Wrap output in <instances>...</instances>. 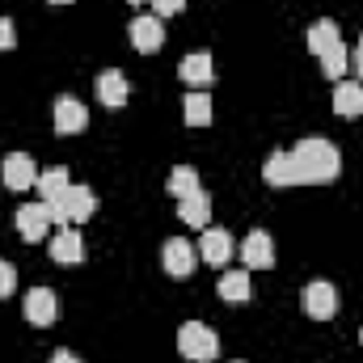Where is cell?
Instances as JSON below:
<instances>
[{
    "label": "cell",
    "mask_w": 363,
    "mask_h": 363,
    "mask_svg": "<svg viewBox=\"0 0 363 363\" xmlns=\"http://www.w3.org/2000/svg\"><path fill=\"white\" fill-rule=\"evenodd\" d=\"M178 77L186 85H194V89H207L211 81H216V64H211V55H203V51H194V55H186L178 64Z\"/></svg>",
    "instance_id": "5bb4252c"
},
{
    "label": "cell",
    "mask_w": 363,
    "mask_h": 363,
    "mask_svg": "<svg viewBox=\"0 0 363 363\" xmlns=\"http://www.w3.org/2000/svg\"><path fill=\"white\" fill-rule=\"evenodd\" d=\"M97 97H101V106H110V110H118V106H127V77L118 72V68H106L101 77H97Z\"/></svg>",
    "instance_id": "9a60e30c"
},
{
    "label": "cell",
    "mask_w": 363,
    "mask_h": 363,
    "mask_svg": "<svg viewBox=\"0 0 363 363\" xmlns=\"http://www.w3.org/2000/svg\"><path fill=\"white\" fill-rule=\"evenodd\" d=\"M47 228H51V207H47V203H26V207L17 211V233H21L26 241H43Z\"/></svg>",
    "instance_id": "30bf717a"
},
{
    "label": "cell",
    "mask_w": 363,
    "mask_h": 363,
    "mask_svg": "<svg viewBox=\"0 0 363 363\" xmlns=\"http://www.w3.org/2000/svg\"><path fill=\"white\" fill-rule=\"evenodd\" d=\"M34 182H38V165L26 152H9L4 157V186L9 190H30Z\"/></svg>",
    "instance_id": "4fadbf2b"
},
{
    "label": "cell",
    "mask_w": 363,
    "mask_h": 363,
    "mask_svg": "<svg viewBox=\"0 0 363 363\" xmlns=\"http://www.w3.org/2000/svg\"><path fill=\"white\" fill-rule=\"evenodd\" d=\"M241 262H245V271H271L274 267V241H271L267 228L245 233V241H241Z\"/></svg>",
    "instance_id": "5b68a950"
},
{
    "label": "cell",
    "mask_w": 363,
    "mask_h": 363,
    "mask_svg": "<svg viewBox=\"0 0 363 363\" xmlns=\"http://www.w3.org/2000/svg\"><path fill=\"white\" fill-rule=\"evenodd\" d=\"M26 317H30V325H55V317H60V300H55V291L51 287H34V291H26Z\"/></svg>",
    "instance_id": "ba28073f"
},
{
    "label": "cell",
    "mask_w": 363,
    "mask_h": 363,
    "mask_svg": "<svg viewBox=\"0 0 363 363\" xmlns=\"http://www.w3.org/2000/svg\"><path fill=\"white\" fill-rule=\"evenodd\" d=\"M152 9H157L161 17H169V13H182V9H186V0H152Z\"/></svg>",
    "instance_id": "4316f807"
},
{
    "label": "cell",
    "mask_w": 363,
    "mask_h": 363,
    "mask_svg": "<svg viewBox=\"0 0 363 363\" xmlns=\"http://www.w3.org/2000/svg\"><path fill=\"white\" fill-rule=\"evenodd\" d=\"M178 351L190 363H211L216 355H220V338H216L211 325H203V321H186V325L178 330Z\"/></svg>",
    "instance_id": "3957f363"
},
{
    "label": "cell",
    "mask_w": 363,
    "mask_h": 363,
    "mask_svg": "<svg viewBox=\"0 0 363 363\" xmlns=\"http://www.w3.org/2000/svg\"><path fill=\"white\" fill-rule=\"evenodd\" d=\"M51 258H55L60 267L85 262V241H81V233H77V228H60V233L51 237Z\"/></svg>",
    "instance_id": "7c38bea8"
},
{
    "label": "cell",
    "mask_w": 363,
    "mask_h": 363,
    "mask_svg": "<svg viewBox=\"0 0 363 363\" xmlns=\"http://www.w3.org/2000/svg\"><path fill=\"white\" fill-rule=\"evenodd\" d=\"M334 114L338 118H363V85L359 81H338L334 85Z\"/></svg>",
    "instance_id": "2e32d148"
},
{
    "label": "cell",
    "mask_w": 363,
    "mask_h": 363,
    "mask_svg": "<svg viewBox=\"0 0 363 363\" xmlns=\"http://www.w3.org/2000/svg\"><path fill=\"white\" fill-rule=\"evenodd\" d=\"M355 72L363 77V34H359V47H355Z\"/></svg>",
    "instance_id": "f1b7e54d"
},
{
    "label": "cell",
    "mask_w": 363,
    "mask_h": 363,
    "mask_svg": "<svg viewBox=\"0 0 363 363\" xmlns=\"http://www.w3.org/2000/svg\"><path fill=\"white\" fill-rule=\"evenodd\" d=\"M220 296H224L228 304H241V300H250V296H254L250 271H228L224 279H220Z\"/></svg>",
    "instance_id": "44dd1931"
},
{
    "label": "cell",
    "mask_w": 363,
    "mask_h": 363,
    "mask_svg": "<svg viewBox=\"0 0 363 363\" xmlns=\"http://www.w3.org/2000/svg\"><path fill=\"white\" fill-rule=\"evenodd\" d=\"M262 178L271 182V186H300V178H296V161H291V152H271L267 157V165H262Z\"/></svg>",
    "instance_id": "ac0fdd59"
},
{
    "label": "cell",
    "mask_w": 363,
    "mask_h": 363,
    "mask_svg": "<svg viewBox=\"0 0 363 363\" xmlns=\"http://www.w3.org/2000/svg\"><path fill=\"white\" fill-rule=\"evenodd\" d=\"M338 43H342V34H338L334 21H313V26H308V51H313L317 60H321L325 51H334Z\"/></svg>",
    "instance_id": "d6986e66"
},
{
    "label": "cell",
    "mask_w": 363,
    "mask_h": 363,
    "mask_svg": "<svg viewBox=\"0 0 363 363\" xmlns=\"http://www.w3.org/2000/svg\"><path fill=\"white\" fill-rule=\"evenodd\" d=\"M51 207V224H60V228H72V224H85L93 211H97V194H93L89 186H68L60 199H51L47 203Z\"/></svg>",
    "instance_id": "7a4b0ae2"
},
{
    "label": "cell",
    "mask_w": 363,
    "mask_h": 363,
    "mask_svg": "<svg viewBox=\"0 0 363 363\" xmlns=\"http://www.w3.org/2000/svg\"><path fill=\"white\" fill-rule=\"evenodd\" d=\"M334 308H338V291H334V283H325V279L304 283V313H308V317L330 321V317H334Z\"/></svg>",
    "instance_id": "8992f818"
},
{
    "label": "cell",
    "mask_w": 363,
    "mask_h": 363,
    "mask_svg": "<svg viewBox=\"0 0 363 363\" xmlns=\"http://www.w3.org/2000/svg\"><path fill=\"white\" fill-rule=\"evenodd\" d=\"M359 342H363V330H359Z\"/></svg>",
    "instance_id": "1f68e13d"
},
{
    "label": "cell",
    "mask_w": 363,
    "mask_h": 363,
    "mask_svg": "<svg viewBox=\"0 0 363 363\" xmlns=\"http://www.w3.org/2000/svg\"><path fill=\"white\" fill-rule=\"evenodd\" d=\"M178 216H182V224H190V228H207V220H211V194L194 190V194L178 199Z\"/></svg>",
    "instance_id": "e0dca14e"
},
{
    "label": "cell",
    "mask_w": 363,
    "mask_h": 363,
    "mask_svg": "<svg viewBox=\"0 0 363 363\" xmlns=\"http://www.w3.org/2000/svg\"><path fill=\"white\" fill-rule=\"evenodd\" d=\"M199 258H203L207 267H224V262L233 258V233H228V228H203Z\"/></svg>",
    "instance_id": "9c48e42d"
},
{
    "label": "cell",
    "mask_w": 363,
    "mask_h": 363,
    "mask_svg": "<svg viewBox=\"0 0 363 363\" xmlns=\"http://www.w3.org/2000/svg\"><path fill=\"white\" fill-rule=\"evenodd\" d=\"M34 186H38V194H43V203H51V199H60V194H64V190H68L72 182H68V169H64V165H55V169H47V174H38V182H34Z\"/></svg>",
    "instance_id": "7402d4cb"
},
{
    "label": "cell",
    "mask_w": 363,
    "mask_h": 363,
    "mask_svg": "<svg viewBox=\"0 0 363 363\" xmlns=\"http://www.w3.org/2000/svg\"><path fill=\"white\" fill-rule=\"evenodd\" d=\"M51 363H81V359H77L72 351H55V355H51Z\"/></svg>",
    "instance_id": "83f0119b"
},
{
    "label": "cell",
    "mask_w": 363,
    "mask_h": 363,
    "mask_svg": "<svg viewBox=\"0 0 363 363\" xmlns=\"http://www.w3.org/2000/svg\"><path fill=\"white\" fill-rule=\"evenodd\" d=\"M291 161H296V178L300 186H325V182L338 178L342 169V157L330 140H300L291 148Z\"/></svg>",
    "instance_id": "6da1fadb"
},
{
    "label": "cell",
    "mask_w": 363,
    "mask_h": 363,
    "mask_svg": "<svg viewBox=\"0 0 363 363\" xmlns=\"http://www.w3.org/2000/svg\"><path fill=\"white\" fill-rule=\"evenodd\" d=\"M169 194L174 199H186V194H194V190H203L199 186V174H194V165H178V169H169Z\"/></svg>",
    "instance_id": "603a6c76"
},
{
    "label": "cell",
    "mask_w": 363,
    "mask_h": 363,
    "mask_svg": "<svg viewBox=\"0 0 363 363\" xmlns=\"http://www.w3.org/2000/svg\"><path fill=\"white\" fill-rule=\"evenodd\" d=\"M13 287H17V271H13L9 262H0V300L13 296Z\"/></svg>",
    "instance_id": "d4e9b609"
},
{
    "label": "cell",
    "mask_w": 363,
    "mask_h": 363,
    "mask_svg": "<svg viewBox=\"0 0 363 363\" xmlns=\"http://www.w3.org/2000/svg\"><path fill=\"white\" fill-rule=\"evenodd\" d=\"M13 43H17V30L9 17H0V51H13Z\"/></svg>",
    "instance_id": "484cf974"
},
{
    "label": "cell",
    "mask_w": 363,
    "mask_h": 363,
    "mask_svg": "<svg viewBox=\"0 0 363 363\" xmlns=\"http://www.w3.org/2000/svg\"><path fill=\"white\" fill-rule=\"evenodd\" d=\"M161 262H165V271L174 274V279H186V274L194 271V262H199V254H194V245L190 241H165V250H161Z\"/></svg>",
    "instance_id": "8fae6325"
},
{
    "label": "cell",
    "mask_w": 363,
    "mask_h": 363,
    "mask_svg": "<svg viewBox=\"0 0 363 363\" xmlns=\"http://www.w3.org/2000/svg\"><path fill=\"white\" fill-rule=\"evenodd\" d=\"M127 4H144V0H127Z\"/></svg>",
    "instance_id": "4dcf8cb0"
},
{
    "label": "cell",
    "mask_w": 363,
    "mask_h": 363,
    "mask_svg": "<svg viewBox=\"0 0 363 363\" xmlns=\"http://www.w3.org/2000/svg\"><path fill=\"white\" fill-rule=\"evenodd\" d=\"M51 4H72V0H51Z\"/></svg>",
    "instance_id": "f546056e"
},
{
    "label": "cell",
    "mask_w": 363,
    "mask_h": 363,
    "mask_svg": "<svg viewBox=\"0 0 363 363\" xmlns=\"http://www.w3.org/2000/svg\"><path fill=\"white\" fill-rule=\"evenodd\" d=\"M347 68H351V51H347V43H338L334 51H325V55H321V72H325L330 81H342V77H347Z\"/></svg>",
    "instance_id": "cb8c5ba5"
},
{
    "label": "cell",
    "mask_w": 363,
    "mask_h": 363,
    "mask_svg": "<svg viewBox=\"0 0 363 363\" xmlns=\"http://www.w3.org/2000/svg\"><path fill=\"white\" fill-rule=\"evenodd\" d=\"M182 118L190 123V127H207L211 123V97L203 89L186 93V101H182Z\"/></svg>",
    "instance_id": "ffe728a7"
},
{
    "label": "cell",
    "mask_w": 363,
    "mask_h": 363,
    "mask_svg": "<svg viewBox=\"0 0 363 363\" xmlns=\"http://www.w3.org/2000/svg\"><path fill=\"white\" fill-rule=\"evenodd\" d=\"M127 34H131V47H135L140 55H157V51L165 47V26H161V17H152V13H140V17L127 26Z\"/></svg>",
    "instance_id": "277c9868"
},
{
    "label": "cell",
    "mask_w": 363,
    "mask_h": 363,
    "mask_svg": "<svg viewBox=\"0 0 363 363\" xmlns=\"http://www.w3.org/2000/svg\"><path fill=\"white\" fill-rule=\"evenodd\" d=\"M85 127H89V110H85V101L64 93V97L55 101V131H60V135H81Z\"/></svg>",
    "instance_id": "52a82bcc"
}]
</instances>
